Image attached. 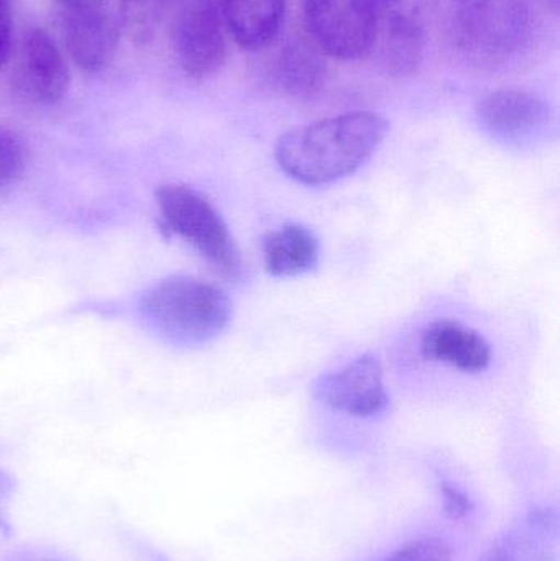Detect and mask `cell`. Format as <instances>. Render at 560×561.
<instances>
[{
    "label": "cell",
    "mask_w": 560,
    "mask_h": 561,
    "mask_svg": "<svg viewBox=\"0 0 560 561\" xmlns=\"http://www.w3.org/2000/svg\"><path fill=\"white\" fill-rule=\"evenodd\" d=\"M388 131L390 122L384 115L348 112L286 131L276 144L275 158L293 180L322 186L361 170Z\"/></svg>",
    "instance_id": "cell-1"
},
{
    "label": "cell",
    "mask_w": 560,
    "mask_h": 561,
    "mask_svg": "<svg viewBox=\"0 0 560 561\" xmlns=\"http://www.w3.org/2000/svg\"><path fill=\"white\" fill-rule=\"evenodd\" d=\"M447 35L457 55L482 69L518 58L533 33V10L526 0H441Z\"/></svg>",
    "instance_id": "cell-2"
},
{
    "label": "cell",
    "mask_w": 560,
    "mask_h": 561,
    "mask_svg": "<svg viewBox=\"0 0 560 561\" xmlns=\"http://www.w3.org/2000/svg\"><path fill=\"white\" fill-rule=\"evenodd\" d=\"M148 325L176 345H203L219 336L232 320V302L222 289L191 276L155 284L140 300Z\"/></svg>",
    "instance_id": "cell-3"
},
{
    "label": "cell",
    "mask_w": 560,
    "mask_h": 561,
    "mask_svg": "<svg viewBox=\"0 0 560 561\" xmlns=\"http://www.w3.org/2000/svg\"><path fill=\"white\" fill-rule=\"evenodd\" d=\"M157 204L163 226L209 260L224 276L236 278L240 255L229 227L213 203L184 184L158 187Z\"/></svg>",
    "instance_id": "cell-4"
},
{
    "label": "cell",
    "mask_w": 560,
    "mask_h": 561,
    "mask_svg": "<svg viewBox=\"0 0 560 561\" xmlns=\"http://www.w3.org/2000/svg\"><path fill=\"white\" fill-rule=\"evenodd\" d=\"M375 5L370 55L390 75H413L423 61L427 30L441 0H375Z\"/></svg>",
    "instance_id": "cell-5"
},
{
    "label": "cell",
    "mask_w": 560,
    "mask_h": 561,
    "mask_svg": "<svg viewBox=\"0 0 560 561\" xmlns=\"http://www.w3.org/2000/svg\"><path fill=\"white\" fill-rule=\"evenodd\" d=\"M308 36L325 56L361 59L370 55L375 0H302Z\"/></svg>",
    "instance_id": "cell-6"
},
{
    "label": "cell",
    "mask_w": 560,
    "mask_h": 561,
    "mask_svg": "<svg viewBox=\"0 0 560 561\" xmlns=\"http://www.w3.org/2000/svg\"><path fill=\"white\" fill-rule=\"evenodd\" d=\"M227 36L216 0H181L171 39L178 62L190 78H209L222 68Z\"/></svg>",
    "instance_id": "cell-7"
},
{
    "label": "cell",
    "mask_w": 560,
    "mask_h": 561,
    "mask_svg": "<svg viewBox=\"0 0 560 561\" xmlns=\"http://www.w3.org/2000/svg\"><path fill=\"white\" fill-rule=\"evenodd\" d=\"M68 85V65L52 36L45 30H30L16 49L13 92L30 104L53 105L65 98Z\"/></svg>",
    "instance_id": "cell-8"
},
{
    "label": "cell",
    "mask_w": 560,
    "mask_h": 561,
    "mask_svg": "<svg viewBox=\"0 0 560 561\" xmlns=\"http://www.w3.org/2000/svg\"><path fill=\"white\" fill-rule=\"evenodd\" d=\"M62 36L75 65L88 75L111 66L121 38V22L107 2L62 7Z\"/></svg>",
    "instance_id": "cell-9"
},
{
    "label": "cell",
    "mask_w": 560,
    "mask_h": 561,
    "mask_svg": "<svg viewBox=\"0 0 560 561\" xmlns=\"http://www.w3.org/2000/svg\"><path fill=\"white\" fill-rule=\"evenodd\" d=\"M316 396L334 411L374 417L388 405L381 363L372 355L361 356L344 368L322 376L316 385Z\"/></svg>",
    "instance_id": "cell-10"
},
{
    "label": "cell",
    "mask_w": 560,
    "mask_h": 561,
    "mask_svg": "<svg viewBox=\"0 0 560 561\" xmlns=\"http://www.w3.org/2000/svg\"><path fill=\"white\" fill-rule=\"evenodd\" d=\"M477 118L493 137L519 141L551 121V108L539 95L523 89H496L477 102Z\"/></svg>",
    "instance_id": "cell-11"
},
{
    "label": "cell",
    "mask_w": 560,
    "mask_h": 561,
    "mask_svg": "<svg viewBox=\"0 0 560 561\" xmlns=\"http://www.w3.org/2000/svg\"><path fill=\"white\" fill-rule=\"evenodd\" d=\"M324 56L309 36H289L266 61L265 81L279 94L309 98L328 75Z\"/></svg>",
    "instance_id": "cell-12"
},
{
    "label": "cell",
    "mask_w": 560,
    "mask_h": 561,
    "mask_svg": "<svg viewBox=\"0 0 560 561\" xmlns=\"http://www.w3.org/2000/svg\"><path fill=\"white\" fill-rule=\"evenodd\" d=\"M421 353L430 362L466 373L483 371L492 362L490 343L476 330L454 320H436L426 327L421 336Z\"/></svg>",
    "instance_id": "cell-13"
},
{
    "label": "cell",
    "mask_w": 560,
    "mask_h": 561,
    "mask_svg": "<svg viewBox=\"0 0 560 561\" xmlns=\"http://www.w3.org/2000/svg\"><path fill=\"white\" fill-rule=\"evenodd\" d=\"M265 268L275 278L308 275L319 263V242L302 226H286L270 233L263 243Z\"/></svg>",
    "instance_id": "cell-14"
},
{
    "label": "cell",
    "mask_w": 560,
    "mask_h": 561,
    "mask_svg": "<svg viewBox=\"0 0 560 561\" xmlns=\"http://www.w3.org/2000/svg\"><path fill=\"white\" fill-rule=\"evenodd\" d=\"M556 520L545 511L529 514L479 561H549L555 552Z\"/></svg>",
    "instance_id": "cell-15"
},
{
    "label": "cell",
    "mask_w": 560,
    "mask_h": 561,
    "mask_svg": "<svg viewBox=\"0 0 560 561\" xmlns=\"http://www.w3.org/2000/svg\"><path fill=\"white\" fill-rule=\"evenodd\" d=\"M176 0H118V20L134 42L148 43Z\"/></svg>",
    "instance_id": "cell-16"
},
{
    "label": "cell",
    "mask_w": 560,
    "mask_h": 561,
    "mask_svg": "<svg viewBox=\"0 0 560 561\" xmlns=\"http://www.w3.org/2000/svg\"><path fill=\"white\" fill-rule=\"evenodd\" d=\"M25 167L26 147L22 137L0 125V186L15 183Z\"/></svg>",
    "instance_id": "cell-17"
},
{
    "label": "cell",
    "mask_w": 560,
    "mask_h": 561,
    "mask_svg": "<svg viewBox=\"0 0 560 561\" xmlns=\"http://www.w3.org/2000/svg\"><path fill=\"white\" fill-rule=\"evenodd\" d=\"M454 552L439 537H421L404 543L381 561H453Z\"/></svg>",
    "instance_id": "cell-18"
},
{
    "label": "cell",
    "mask_w": 560,
    "mask_h": 561,
    "mask_svg": "<svg viewBox=\"0 0 560 561\" xmlns=\"http://www.w3.org/2000/svg\"><path fill=\"white\" fill-rule=\"evenodd\" d=\"M13 25L9 0H0V71L12 55Z\"/></svg>",
    "instance_id": "cell-19"
},
{
    "label": "cell",
    "mask_w": 560,
    "mask_h": 561,
    "mask_svg": "<svg viewBox=\"0 0 560 561\" xmlns=\"http://www.w3.org/2000/svg\"><path fill=\"white\" fill-rule=\"evenodd\" d=\"M444 500H446L447 514L459 519L466 516L470 510V501L467 500L466 494L460 493L459 490L453 486H444Z\"/></svg>",
    "instance_id": "cell-20"
},
{
    "label": "cell",
    "mask_w": 560,
    "mask_h": 561,
    "mask_svg": "<svg viewBox=\"0 0 560 561\" xmlns=\"http://www.w3.org/2000/svg\"><path fill=\"white\" fill-rule=\"evenodd\" d=\"M532 10L538 9L546 13H558L560 0H526Z\"/></svg>",
    "instance_id": "cell-21"
},
{
    "label": "cell",
    "mask_w": 560,
    "mask_h": 561,
    "mask_svg": "<svg viewBox=\"0 0 560 561\" xmlns=\"http://www.w3.org/2000/svg\"><path fill=\"white\" fill-rule=\"evenodd\" d=\"M10 491H12V481L5 474L0 473V506H2V501L9 497Z\"/></svg>",
    "instance_id": "cell-22"
},
{
    "label": "cell",
    "mask_w": 560,
    "mask_h": 561,
    "mask_svg": "<svg viewBox=\"0 0 560 561\" xmlns=\"http://www.w3.org/2000/svg\"><path fill=\"white\" fill-rule=\"evenodd\" d=\"M62 7L68 5H82V3H99V2H107V0H58Z\"/></svg>",
    "instance_id": "cell-23"
}]
</instances>
